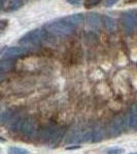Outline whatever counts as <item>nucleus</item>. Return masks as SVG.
<instances>
[{"label":"nucleus","mask_w":137,"mask_h":154,"mask_svg":"<svg viewBox=\"0 0 137 154\" xmlns=\"http://www.w3.org/2000/svg\"><path fill=\"white\" fill-rule=\"evenodd\" d=\"M104 137H105V128L101 123H98L93 128V140H92V142H100L104 139Z\"/></svg>","instance_id":"11"},{"label":"nucleus","mask_w":137,"mask_h":154,"mask_svg":"<svg viewBox=\"0 0 137 154\" xmlns=\"http://www.w3.org/2000/svg\"><path fill=\"white\" fill-rule=\"evenodd\" d=\"M119 0H105V6L106 7H111L118 2Z\"/></svg>","instance_id":"20"},{"label":"nucleus","mask_w":137,"mask_h":154,"mask_svg":"<svg viewBox=\"0 0 137 154\" xmlns=\"http://www.w3.org/2000/svg\"><path fill=\"white\" fill-rule=\"evenodd\" d=\"M102 20H103V23H104V26H105V28L108 30V31H113L114 29H116V21L110 18V17H107V16H104L103 18H102Z\"/></svg>","instance_id":"15"},{"label":"nucleus","mask_w":137,"mask_h":154,"mask_svg":"<svg viewBox=\"0 0 137 154\" xmlns=\"http://www.w3.org/2000/svg\"><path fill=\"white\" fill-rule=\"evenodd\" d=\"M8 154H30L28 150L24 148H20V147H9L8 150H7Z\"/></svg>","instance_id":"16"},{"label":"nucleus","mask_w":137,"mask_h":154,"mask_svg":"<svg viewBox=\"0 0 137 154\" xmlns=\"http://www.w3.org/2000/svg\"><path fill=\"white\" fill-rule=\"evenodd\" d=\"M5 141H6V140L3 138V137H1V136H0V142H3V143H4V142H5Z\"/></svg>","instance_id":"24"},{"label":"nucleus","mask_w":137,"mask_h":154,"mask_svg":"<svg viewBox=\"0 0 137 154\" xmlns=\"http://www.w3.org/2000/svg\"><path fill=\"white\" fill-rule=\"evenodd\" d=\"M101 0H86L84 3V7H87V8H91V7H94L96 6L97 4L100 3Z\"/></svg>","instance_id":"17"},{"label":"nucleus","mask_w":137,"mask_h":154,"mask_svg":"<svg viewBox=\"0 0 137 154\" xmlns=\"http://www.w3.org/2000/svg\"><path fill=\"white\" fill-rule=\"evenodd\" d=\"M62 21H64L65 23L69 24L72 27H75V26L81 25V23H84V16H83V14H71V16L63 18Z\"/></svg>","instance_id":"10"},{"label":"nucleus","mask_w":137,"mask_h":154,"mask_svg":"<svg viewBox=\"0 0 137 154\" xmlns=\"http://www.w3.org/2000/svg\"><path fill=\"white\" fill-rule=\"evenodd\" d=\"M14 115L16 114H14V111L12 109H7V110L0 112V125L8 123Z\"/></svg>","instance_id":"13"},{"label":"nucleus","mask_w":137,"mask_h":154,"mask_svg":"<svg viewBox=\"0 0 137 154\" xmlns=\"http://www.w3.org/2000/svg\"><path fill=\"white\" fill-rule=\"evenodd\" d=\"M126 123L128 128H136L137 130V103L131 106L128 116L126 117Z\"/></svg>","instance_id":"9"},{"label":"nucleus","mask_w":137,"mask_h":154,"mask_svg":"<svg viewBox=\"0 0 137 154\" xmlns=\"http://www.w3.org/2000/svg\"><path fill=\"white\" fill-rule=\"evenodd\" d=\"M125 152V149L124 148H119V147H114V148H110L107 150L106 154H123Z\"/></svg>","instance_id":"18"},{"label":"nucleus","mask_w":137,"mask_h":154,"mask_svg":"<svg viewBox=\"0 0 137 154\" xmlns=\"http://www.w3.org/2000/svg\"><path fill=\"white\" fill-rule=\"evenodd\" d=\"M121 21H122V24H123V27H124V29H125V31L129 32V33L133 31L137 26L135 19L133 18L131 12H124V14H122Z\"/></svg>","instance_id":"7"},{"label":"nucleus","mask_w":137,"mask_h":154,"mask_svg":"<svg viewBox=\"0 0 137 154\" xmlns=\"http://www.w3.org/2000/svg\"><path fill=\"white\" fill-rule=\"evenodd\" d=\"M22 5H23V1L22 0H9L5 7H4V9L7 12H12L21 8Z\"/></svg>","instance_id":"14"},{"label":"nucleus","mask_w":137,"mask_h":154,"mask_svg":"<svg viewBox=\"0 0 137 154\" xmlns=\"http://www.w3.org/2000/svg\"><path fill=\"white\" fill-rule=\"evenodd\" d=\"M131 154H137V153H131Z\"/></svg>","instance_id":"25"},{"label":"nucleus","mask_w":137,"mask_h":154,"mask_svg":"<svg viewBox=\"0 0 137 154\" xmlns=\"http://www.w3.org/2000/svg\"><path fill=\"white\" fill-rule=\"evenodd\" d=\"M7 20H0V34L5 30V28L7 27Z\"/></svg>","instance_id":"19"},{"label":"nucleus","mask_w":137,"mask_h":154,"mask_svg":"<svg viewBox=\"0 0 137 154\" xmlns=\"http://www.w3.org/2000/svg\"><path fill=\"white\" fill-rule=\"evenodd\" d=\"M27 48H19V46H12V48H8L4 51V53L2 54V59H11L14 60L17 58L24 56L27 54Z\"/></svg>","instance_id":"6"},{"label":"nucleus","mask_w":137,"mask_h":154,"mask_svg":"<svg viewBox=\"0 0 137 154\" xmlns=\"http://www.w3.org/2000/svg\"><path fill=\"white\" fill-rule=\"evenodd\" d=\"M37 131V122L34 118L32 117H27L24 118L22 125L20 128V133L22 134V136L25 138H31L35 135Z\"/></svg>","instance_id":"4"},{"label":"nucleus","mask_w":137,"mask_h":154,"mask_svg":"<svg viewBox=\"0 0 137 154\" xmlns=\"http://www.w3.org/2000/svg\"><path fill=\"white\" fill-rule=\"evenodd\" d=\"M2 7H3V0H0V11L2 9Z\"/></svg>","instance_id":"23"},{"label":"nucleus","mask_w":137,"mask_h":154,"mask_svg":"<svg viewBox=\"0 0 137 154\" xmlns=\"http://www.w3.org/2000/svg\"><path fill=\"white\" fill-rule=\"evenodd\" d=\"M64 133H65V130L62 126H46L40 131V141L42 143L46 144L49 147L55 148L63 140Z\"/></svg>","instance_id":"1"},{"label":"nucleus","mask_w":137,"mask_h":154,"mask_svg":"<svg viewBox=\"0 0 137 154\" xmlns=\"http://www.w3.org/2000/svg\"><path fill=\"white\" fill-rule=\"evenodd\" d=\"M126 125V117L124 115H118L111 120L109 125V135L111 137H118L124 131Z\"/></svg>","instance_id":"5"},{"label":"nucleus","mask_w":137,"mask_h":154,"mask_svg":"<svg viewBox=\"0 0 137 154\" xmlns=\"http://www.w3.org/2000/svg\"><path fill=\"white\" fill-rule=\"evenodd\" d=\"M131 14H132V16H133V18L135 19V21H136V23H137V9H135V11H131Z\"/></svg>","instance_id":"22"},{"label":"nucleus","mask_w":137,"mask_h":154,"mask_svg":"<svg viewBox=\"0 0 137 154\" xmlns=\"http://www.w3.org/2000/svg\"><path fill=\"white\" fill-rule=\"evenodd\" d=\"M67 2H68L69 4H71V5L76 6L81 3V0H67Z\"/></svg>","instance_id":"21"},{"label":"nucleus","mask_w":137,"mask_h":154,"mask_svg":"<svg viewBox=\"0 0 137 154\" xmlns=\"http://www.w3.org/2000/svg\"><path fill=\"white\" fill-rule=\"evenodd\" d=\"M44 39V31L41 29H34L26 33L19 40V43L22 46L26 48H34L41 43Z\"/></svg>","instance_id":"2"},{"label":"nucleus","mask_w":137,"mask_h":154,"mask_svg":"<svg viewBox=\"0 0 137 154\" xmlns=\"http://www.w3.org/2000/svg\"><path fill=\"white\" fill-rule=\"evenodd\" d=\"M43 28L46 29V31L49 32L55 35L59 36H64L68 35L73 31V27L70 26L69 24L65 23L64 21H55V22H49V23L46 24L43 26Z\"/></svg>","instance_id":"3"},{"label":"nucleus","mask_w":137,"mask_h":154,"mask_svg":"<svg viewBox=\"0 0 137 154\" xmlns=\"http://www.w3.org/2000/svg\"><path fill=\"white\" fill-rule=\"evenodd\" d=\"M87 22H88V25L92 28H98L100 26L101 23V18L98 14H94V12H91V14H88L87 16Z\"/></svg>","instance_id":"12"},{"label":"nucleus","mask_w":137,"mask_h":154,"mask_svg":"<svg viewBox=\"0 0 137 154\" xmlns=\"http://www.w3.org/2000/svg\"><path fill=\"white\" fill-rule=\"evenodd\" d=\"M14 67V60L1 59L0 60V80L4 78V75L11 72Z\"/></svg>","instance_id":"8"},{"label":"nucleus","mask_w":137,"mask_h":154,"mask_svg":"<svg viewBox=\"0 0 137 154\" xmlns=\"http://www.w3.org/2000/svg\"><path fill=\"white\" fill-rule=\"evenodd\" d=\"M0 152H1V149H0Z\"/></svg>","instance_id":"26"}]
</instances>
